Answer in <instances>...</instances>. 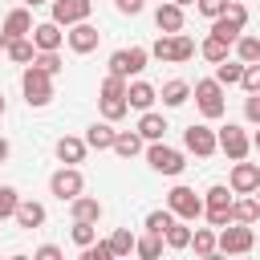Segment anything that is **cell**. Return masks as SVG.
Wrapping results in <instances>:
<instances>
[{
	"mask_svg": "<svg viewBox=\"0 0 260 260\" xmlns=\"http://www.w3.org/2000/svg\"><path fill=\"white\" fill-rule=\"evenodd\" d=\"M53 150H57V158H61V162H69V167H77V162L85 158V150H89V142H85V138H73V134H65V138H57V146H53Z\"/></svg>",
	"mask_w": 260,
	"mask_h": 260,
	"instance_id": "obj_21",
	"label": "cell"
},
{
	"mask_svg": "<svg viewBox=\"0 0 260 260\" xmlns=\"http://www.w3.org/2000/svg\"><path fill=\"white\" fill-rule=\"evenodd\" d=\"M114 8H118L122 16H138V12L146 8V0H114Z\"/></svg>",
	"mask_w": 260,
	"mask_h": 260,
	"instance_id": "obj_45",
	"label": "cell"
},
{
	"mask_svg": "<svg viewBox=\"0 0 260 260\" xmlns=\"http://www.w3.org/2000/svg\"><path fill=\"white\" fill-rule=\"evenodd\" d=\"M146 162H150V171H158V175H183V167H187V158H183V150H175V146H167L162 138L158 142H150L146 146Z\"/></svg>",
	"mask_w": 260,
	"mask_h": 260,
	"instance_id": "obj_9",
	"label": "cell"
},
{
	"mask_svg": "<svg viewBox=\"0 0 260 260\" xmlns=\"http://www.w3.org/2000/svg\"><path fill=\"white\" fill-rule=\"evenodd\" d=\"M158 4H162V0H158Z\"/></svg>",
	"mask_w": 260,
	"mask_h": 260,
	"instance_id": "obj_55",
	"label": "cell"
},
{
	"mask_svg": "<svg viewBox=\"0 0 260 260\" xmlns=\"http://www.w3.org/2000/svg\"><path fill=\"white\" fill-rule=\"evenodd\" d=\"M0 32H4V45H8V41H16V37H32V8H28V4L12 8V12L4 16Z\"/></svg>",
	"mask_w": 260,
	"mask_h": 260,
	"instance_id": "obj_16",
	"label": "cell"
},
{
	"mask_svg": "<svg viewBox=\"0 0 260 260\" xmlns=\"http://www.w3.org/2000/svg\"><path fill=\"white\" fill-rule=\"evenodd\" d=\"M134 244H138V236H134L130 228H118V232L110 236V248H114V256H130V252H134Z\"/></svg>",
	"mask_w": 260,
	"mask_h": 260,
	"instance_id": "obj_38",
	"label": "cell"
},
{
	"mask_svg": "<svg viewBox=\"0 0 260 260\" xmlns=\"http://www.w3.org/2000/svg\"><path fill=\"white\" fill-rule=\"evenodd\" d=\"M37 65H41L45 73H53V77H57V73L65 69V65H61V53H57V49H49V53H37Z\"/></svg>",
	"mask_w": 260,
	"mask_h": 260,
	"instance_id": "obj_42",
	"label": "cell"
},
{
	"mask_svg": "<svg viewBox=\"0 0 260 260\" xmlns=\"http://www.w3.org/2000/svg\"><path fill=\"white\" fill-rule=\"evenodd\" d=\"M240 85H244L248 93H260V61L244 65V77H240Z\"/></svg>",
	"mask_w": 260,
	"mask_h": 260,
	"instance_id": "obj_43",
	"label": "cell"
},
{
	"mask_svg": "<svg viewBox=\"0 0 260 260\" xmlns=\"http://www.w3.org/2000/svg\"><path fill=\"white\" fill-rule=\"evenodd\" d=\"M240 77H244V61H240V57H236V61L223 57V61L215 65V81H219V85H240Z\"/></svg>",
	"mask_w": 260,
	"mask_h": 260,
	"instance_id": "obj_30",
	"label": "cell"
},
{
	"mask_svg": "<svg viewBox=\"0 0 260 260\" xmlns=\"http://www.w3.org/2000/svg\"><path fill=\"white\" fill-rule=\"evenodd\" d=\"M69 240H73L77 248H89V244L98 240V223H85V219H73V228H69Z\"/></svg>",
	"mask_w": 260,
	"mask_h": 260,
	"instance_id": "obj_34",
	"label": "cell"
},
{
	"mask_svg": "<svg viewBox=\"0 0 260 260\" xmlns=\"http://www.w3.org/2000/svg\"><path fill=\"white\" fill-rule=\"evenodd\" d=\"M252 150H260V130H256V134H252Z\"/></svg>",
	"mask_w": 260,
	"mask_h": 260,
	"instance_id": "obj_50",
	"label": "cell"
},
{
	"mask_svg": "<svg viewBox=\"0 0 260 260\" xmlns=\"http://www.w3.org/2000/svg\"><path fill=\"white\" fill-rule=\"evenodd\" d=\"M130 114V102L126 98H102V118L106 122H118V118H126Z\"/></svg>",
	"mask_w": 260,
	"mask_h": 260,
	"instance_id": "obj_39",
	"label": "cell"
},
{
	"mask_svg": "<svg viewBox=\"0 0 260 260\" xmlns=\"http://www.w3.org/2000/svg\"><path fill=\"white\" fill-rule=\"evenodd\" d=\"M191 248H195V256H203V260L215 256V252H219V228H211V223H207V228H195V232H191Z\"/></svg>",
	"mask_w": 260,
	"mask_h": 260,
	"instance_id": "obj_22",
	"label": "cell"
},
{
	"mask_svg": "<svg viewBox=\"0 0 260 260\" xmlns=\"http://www.w3.org/2000/svg\"><path fill=\"white\" fill-rule=\"evenodd\" d=\"M146 61H150V49H142V45H130V49H114L110 53V73H118V77H138L142 69H146Z\"/></svg>",
	"mask_w": 260,
	"mask_h": 260,
	"instance_id": "obj_7",
	"label": "cell"
},
{
	"mask_svg": "<svg viewBox=\"0 0 260 260\" xmlns=\"http://www.w3.org/2000/svg\"><path fill=\"white\" fill-rule=\"evenodd\" d=\"M228 187H232L236 195H256V187H260V167H256V162H248V158H240V162L232 167Z\"/></svg>",
	"mask_w": 260,
	"mask_h": 260,
	"instance_id": "obj_14",
	"label": "cell"
},
{
	"mask_svg": "<svg viewBox=\"0 0 260 260\" xmlns=\"http://www.w3.org/2000/svg\"><path fill=\"white\" fill-rule=\"evenodd\" d=\"M4 53H8V61H16V65H32V61H37V45H32V37H16V41H8Z\"/></svg>",
	"mask_w": 260,
	"mask_h": 260,
	"instance_id": "obj_27",
	"label": "cell"
},
{
	"mask_svg": "<svg viewBox=\"0 0 260 260\" xmlns=\"http://www.w3.org/2000/svg\"><path fill=\"white\" fill-rule=\"evenodd\" d=\"M150 57L167 61V65H183V61L195 57V41L187 32H158V41L150 45Z\"/></svg>",
	"mask_w": 260,
	"mask_h": 260,
	"instance_id": "obj_1",
	"label": "cell"
},
{
	"mask_svg": "<svg viewBox=\"0 0 260 260\" xmlns=\"http://www.w3.org/2000/svg\"><path fill=\"white\" fill-rule=\"evenodd\" d=\"M191 232L195 228H187V219H175L171 228H167V248H175V252H183V248H191Z\"/></svg>",
	"mask_w": 260,
	"mask_h": 260,
	"instance_id": "obj_31",
	"label": "cell"
},
{
	"mask_svg": "<svg viewBox=\"0 0 260 260\" xmlns=\"http://www.w3.org/2000/svg\"><path fill=\"white\" fill-rule=\"evenodd\" d=\"M158 98H162V106H167V110H179V106H187V98H191V85L175 77V81H167V85L158 89Z\"/></svg>",
	"mask_w": 260,
	"mask_h": 260,
	"instance_id": "obj_28",
	"label": "cell"
},
{
	"mask_svg": "<svg viewBox=\"0 0 260 260\" xmlns=\"http://www.w3.org/2000/svg\"><path fill=\"white\" fill-rule=\"evenodd\" d=\"M20 89H24V102L41 110V106L53 102V73H45V69L32 61V65H24V73H20Z\"/></svg>",
	"mask_w": 260,
	"mask_h": 260,
	"instance_id": "obj_2",
	"label": "cell"
},
{
	"mask_svg": "<svg viewBox=\"0 0 260 260\" xmlns=\"http://www.w3.org/2000/svg\"><path fill=\"white\" fill-rule=\"evenodd\" d=\"M256 199H260V187H256Z\"/></svg>",
	"mask_w": 260,
	"mask_h": 260,
	"instance_id": "obj_54",
	"label": "cell"
},
{
	"mask_svg": "<svg viewBox=\"0 0 260 260\" xmlns=\"http://www.w3.org/2000/svg\"><path fill=\"white\" fill-rule=\"evenodd\" d=\"M167 130H171V126H167V118H162V114H154V110H142V118H138V134H142L146 142H158Z\"/></svg>",
	"mask_w": 260,
	"mask_h": 260,
	"instance_id": "obj_24",
	"label": "cell"
},
{
	"mask_svg": "<svg viewBox=\"0 0 260 260\" xmlns=\"http://www.w3.org/2000/svg\"><path fill=\"white\" fill-rule=\"evenodd\" d=\"M126 77H118V73H106L102 77V85H98V98H126Z\"/></svg>",
	"mask_w": 260,
	"mask_h": 260,
	"instance_id": "obj_36",
	"label": "cell"
},
{
	"mask_svg": "<svg viewBox=\"0 0 260 260\" xmlns=\"http://www.w3.org/2000/svg\"><path fill=\"white\" fill-rule=\"evenodd\" d=\"M195 8H199V16L215 20V16H223V12H228V0H195Z\"/></svg>",
	"mask_w": 260,
	"mask_h": 260,
	"instance_id": "obj_44",
	"label": "cell"
},
{
	"mask_svg": "<svg viewBox=\"0 0 260 260\" xmlns=\"http://www.w3.org/2000/svg\"><path fill=\"white\" fill-rule=\"evenodd\" d=\"M12 219H16V228H28V232H32V228H45V203H37V199H20Z\"/></svg>",
	"mask_w": 260,
	"mask_h": 260,
	"instance_id": "obj_20",
	"label": "cell"
},
{
	"mask_svg": "<svg viewBox=\"0 0 260 260\" xmlns=\"http://www.w3.org/2000/svg\"><path fill=\"white\" fill-rule=\"evenodd\" d=\"M236 57H240L244 65L260 61V37H248V32H240V41H236Z\"/></svg>",
	"mask_w": 260,
	"mask_h": 260,
	"instance_id": "obj_35",
	"label": "cell"
},
{
	"mask_svg": "<svg viewBox=\"0 0 260 260\" xmlns=\"http://www.w3.org/2000/svg\"><path fill=\"white\" fill-rule=\"evenodd\" d=\"M191 98H195V106H199L203 118H223V110H228V102H223V85H219L215 77H199V81L191 85Z\"/></svg>",
	"mask_w": 260,
	"mask_h": 260,
	"instance_id": "obj_5",
	"label": "cell"
},
{
	"mask_svg": "<svg viewBox=\"0 0 260 260\" xmlns=\"http://www.w3.org/2000/svg\"><path fill=\"white\" fill-rule=\"evenodd\" d=\"M32 256H37V260H61V248H57V244H41Z\"/></svg>",
	"mask_w": 260,
	"mask_h": 260,
	"instance_id": "obj_47",
	"label": "cell"
},
{
	"mask_svg": "<svg viewBox=\"0 0 260 260\" xmlns=\"http://www.w3.org/2000/svg\"><path fill=\"white\" fill-rule=\"evenodd\" d=\"M16 203H20V191L16 187H0V219H12Z\"/></svg>",
	"mask_w": 260,
	"mask_h": 260,
	"instance_id": "obj_40",
	"label": "cell"
},
{
	"mask_svg": "<svg viewBox=\"0 0 260 260\" xmlns=\"http://www.w3.org/2000/svg\"><path fill=\"white\" fill-rule=\"evenodd\" d=\"M162 244H167V240H162L158 232H146V236H138L134 252H138L142 260H158V256H162Z\"/></svg>",
	"mask_w": 260,
	"mask_h": 260,
	"instance_id": "obj_33",
	"label": "cell"
},
{
	"mask_svg": "<svg viewBox=\"0 0 260 260\" xmlns=\"http://www.w3.org/2000/svg\"><path fill=\"white\" fill-rule=\"evenodd\" d=\"M244 118L260 126V93H248V102H244Z\"/></svg>",
	"mask_w": 260,
	"mask_h": 260,
	"instance_id": "obj_46",
	"label": "cell"
},
{
	"mask_svg": "<svg viewBox=\"0 0 260 260\" xmlns=\"http://www.w3.org/2000/svg\"><path fill=\"white\" fill-rule=\"evenodd\" d=\"M4 110H8V102H4V93H0V118H4Z\"/></svg>",
	"mask_w": 260,
	"mask_h": 260,
	"instance_id": "obj_51",
	"label": "cell"
},
{
	"mask_svg": "<svg viewBox=\"0 0 260 260\" xmlns=\"http://www.w3.org/2000/svg\"><path fill=\"white\" fill-rule=\"evenodd\" d=\"M236 191L232 187H223V183H215V187H207L203 191V219L211 223V228H223V223H232V199Z\"/></svg>",
	"mask_w": 260,
	"mask_h": 260,
	"instance_id": "obj_3",
	"label": "cell"
},
{
	"mask_svg": "<svg viewBox=\"0 0 260 260\" xmlns=\"http://www.w3.org/2000/svg\"><path fill=\"white\" fill-rule=\"evenodd\" d=\"M81 260H114V248H110V240H93L89 248H81Z\"/></svg>",
	"mask_w": 260,
	"mask_h": 260,
	"instance_id": "obj_41",
	"label": "cell"
},
{
	"mask_svg": "<svg viewBox=\"0 0 260 260\" xmlns=\"http://www.w3.org/2000/svg\"><path fill=\"white\" fill-rule=\"evenodd\" d=\"M252 248H256L252 223H223L219 228V252L223 256H248Z\"/></svg>",
	"mask_w": 260,
	"mask_h": 260,
	"instance_id": "obj_6",
	"label": "cell"
},
{
	"mask_svg": "<svg viewBox=\"0 0 260 260\" xmlns=\"http://www.w3.org/2000/svg\"><path fill=\"white\" fill-rule=\"evenodd\" d=\"M175 219H179V215H175L171 207H158V211H150V215H146V232H158V236H167V228H171Z\"/></svg>",
	"mask_w": 260,
	"mask_h": 260,
	"instance_id": "obj_37",
	"label": "cell"
},
{
	"mask_svg": "<svg viewBox=\"0 0 260 260\" xmlns=\"http://www.w3.org/2000/svg\"><path fill=\"white\" fill-rule=\"evenodd\" d=\"M20 4H28V8H41V4H45V0H20Z\"/></svg>",
	"mask_w": 260,
	"mask_h": 260,
	"instance_id": "obj_49",
	"label": "cell"
},
{
	"mask_svg": "<svg viewBox=\"0 0 260 260\" xmlns=\"http://www.w3.org/2000/svg\"><path fill=\"white\" fill-rule=\"evenodd\" d=\"M142 142H146V138H142L138 130H118V134H114V154H118V158H134V154H142Z\"/></svg>",
	"mask_w": 260,
	"mask_h": 260,
	"instance_id": "obj_25",
	"label": "cell"
},
{
	"mask_svg": "<svg viewBox=\"0 0 260 260\" xmlns=\"http://www.w3.org/2000/svg\"><path fill=\"white\" fill-rule=\"evenodd\" d=\"M98 41H102V32H98V24H89V20H77V24H69L65 28V45L73 49V53H93L98 49Z\"/></svg>",
	"mask_w": 260,
	"mask_h": 260,
	"instance_id": "obj_13",
	"label": "cell"
},
{
	"mask_svg": "<svg viewBox=\"0 0 260 260\" xmlns=\"http://www.w3.org/2000/svg\"><path fill=\"white\" fill-rule=\"evenodd\" d=\"M69 215H73V219H85V223H98V219H102V203L81 191V195L69 203Z\"/></svg>",
	"mask_w": 260,
	"mask_h": 260,
	"instance_id": "obj_26",
	"label": "cell"
},
{
	"mask_svg": "<svg viewBox=\"0 0 260 260\" xmlns=\"http://www.w3.org/2000/svg\"><path fill=\"white\" fill-rule=\"evenodd\" d=\"M114 134H118L114 122L102 118V122H93V126L85 130V142H89V150H114Z\"/></svg>",
	"mask_w": 260,
	"mask_h": 260,
	"instance_id": "obj_23",
	"label": "cell"
},
{
	"mask_svg": "<svg viewBox=\"0 0 260 260\" xmlns=\"http://www.w3.org/2000/svg\"><path fill=\"white\" fill-rule=\"evenodd\" d=\"M89 12H93V0H53V20L61 28H69L77 20H89Z\"/></svg>",
	"mask_w": 260,
	"mask_h": 260,
	"instance_id": "obj_15",
	"label": "cell"
},
{
	"mask_svg": "<svg viewBox=\"0 0 260 260\" xmlns=\"http://www.w3.org/2000/svg\"><path fill=\"white\" fill-rule=\"evenodd\" d=\"M8 150H12V146H8V138H0V167L8 162Z\"/></svg>",
	"mask_w": 260,
	"mask_h": 260,
	"instance_id": "obj_48",
	"label": "cell"
},
{
	"mask_svg": "<svg viewBox=\"0 0 260 260\" xmlns=\"http://www.w3.org/2000/svg\"><path fill=\"white\" fill-rule=\"evenodd\" d=\"M183 150L195 154V158H211V154L219 150V134H215L211 126H203V122H191V126L183 130Z\"/></svg>",
	"mask_w": 260,
	"mask_h": 260,
	"instance_id": "obj_8",
	"label": "cell"
},
{
	"mask_svg": "<svg viewBox=\"0 0 260 260\" xmlns=\"http://www.w3.org/2000/svg\"><path fill=\"white\" fill-rule=\"evenodd\" d=\"M215 134H219V150H223L232 162L248 158V150H252V138H248V130H244L240 122H228V126H219Z\"/></svg>",
	"mask_w": 260,
	"mask_h": 260,
	"instance_id": "obj_12",
	"label": "cell"
},
{
	"mask_svg": "<svg viewBox=\"0 0 260 260\" xmlns=\"http://www.w3.org/2000/svg\"><path fill=\"white\" fill-rule=\"evenodd\" d=\"M154 24H158V32H183V4L162 0L154 8Z\"/></svg>",
	"mask_w": 260,
	"mask_h": 260,
	"instance_id": "obj_19",
	"label": "cell"
},
{
	"mask_svg": "<svg viewBox=\"0 0 260 260\" xmlns=\"http://www.w3.org/2000/svg\"><path fill=\"white\" fill-rule=\"evenodd\" d=\"M0 49H4V32H0Z\"/></svg>",
	"mask_w": 260,
	"mask_h": 260,
	"instance_id": "obj_53",
	"label": "cell"
},
{
	"mask_svg": "<svg viewBox=\"0 0 260 260\" xmlns=\"http://www.w3.org/2000/svg\"><path fill=\"white\" fill-rule=\"evenodd\" d=\"M126 102H130V110H150L154 102H158V89L150 85V81H142V77H130V85H126Z\"/></svg>",
	"mask_w": 260,
	"mask_h": 260,
	"instance_id": "obj_17",
	"label": "cell"
},
{
	"mask_svg": "<svg viewBox=\"0 0 260 260\" xmlns=\"http://www.w3.org/2000/svg\"><path fill=\"white\" fill-rule=\"evenodd\" d=\"M199 53H203V61H211V65H219V61H223V57L232 53V45L207 32V37H203V45H199Z\"/></svg>",
	"mask_w": 260,
	"mask_h": 260,
	"instance_id": "obj_32",
	"label": "cell"
},
{
	"mask_svg": "<svg viewBox=\"0 0 260 260\" xmlns=\"http://www.w3.org/2000/svg\"><path fill=\"white\" fill-rule=\"evenodd\" d=\"M61 41H65V32H61V24L49 16L45 24H32V45H37V53H49V49H61Z\"/></svg>",
	"mask_w": 260,
	"mask_h": 260,
	"instance_id": "obj_18",
	"label": "cell"
},
{
	"mask_svg": "<svg viewBox=\"0 0 260 260\" xmlns=\"http://www.w3.org/2000/svg\"><path fill=\"white\" fill-rule=\"evenodd\" d=\"M49 191H53L61 203H73V199L85 191V179H81V171H77V167H69V162H65L61 171H53V175H49Z\"/></svg>",
	"mask_w": 260,
	"mask_h": 260,
	"instance_id": "obj_11",
	"label": "cell"
},
{
	"mask_svg": "<svg viewBox=\"0 0 260 260\" xmlns=\"http://www.w3.org/2000/svg\"><path fill=\"white\" fill-rule=\"evenodd\" d=\"M175 4H183V8H187V4H195V0H175Z\"/></svg>",
	"mask_w": 260,
	"mask_h": 260,
	"instance_id": "obj_52",
	"label": "cell"
},
{
	"mask_svg": "<svg viewBox=\"0 0 260 260\" xmlns=\"http://www.w3.org/2000/svg\"><path fill=\"white\" fill-rule=\"evenodd\" d=\"M260 219V199L256 195H244L232 203V223H256Z\"/></svg>",
	"mask_w": 260,
	"mask_h": 260,
	"instance_id": "obj_29",
	"label": "cell"
},
{
	"mask_svg": "<svg viewBox=\"0 0 260 260\" xmlns=\"http://www.w3.org/2000/svg\"><path fill=\"white\" fill-rule=\"evenodd\" d=\"M244 24H248V8H244V0H228V12L211 20V37H219V41H228V45L236 49Z\"/></svg>",
	"mask_w": 260,
	"mask_h": 260,
	"instance_id": "obj_4",
	"label": "cell"
},
{
	"mask_svg": "<svg viewBox=\"0 0 260 260\" xmlns=\"http://www.w3.org/2000/svg\"><path fill=\"white\" fill-rule=\"evenodd\" d=\"M167 207L179 215V219H187V223H195V219H203V195H195V187H171L167 191Z\"/></svg>",
	"mask_w": 260,
	"mask_h": 260,
	"instance_id": "obj_10",
	"label": "cell"
}]
</instances>
